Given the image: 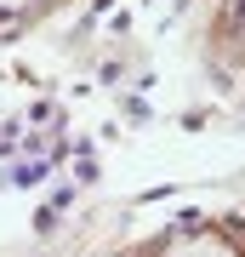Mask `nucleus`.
I'll return each instance as SVG.
<instances>
[{
    "label": "nucleus",
    "instance_id": "f257e3e1",
    "mask_svg": "<svg viewBox=\"0 0 245 257\" xmlns=\"http://www.w3.org/2000/svg\"><path fill=\"white\" fill-rule=\"evenodd\" d=\"M165 257H239L228 240H217V234H188V240H177Z\"/></svg>",
    "mask_w": 245,
    "mask_h": 257
},
{
    "label": "nucleus",
    "instance_id": "f03ea898",
    "mask_svg": "<svg viewBox=\"0 0 245 257\" xmlns=\"http://www.w3.org/2000/svg\"><path fill=\"white\" fill-rule=\"evenodd\" d=\"M12 6H23V0H0V12H12Z\"/></svg>",
    "mask_w": 245,
    "mask_h": 257
}]
</instances>
